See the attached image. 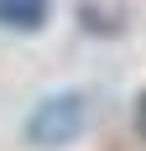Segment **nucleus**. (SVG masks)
<instances>
[{
	"mask_svg": "<svg viewBox=\"0 0 146 151\" xmlns=\"http://www.w3.org/2000/svg\"><path fill=\"white\" fill-rule=\"evenodd\" d=\"M136 136L146 141V94H141V99H136Z\"/></svg>",
	"mask_w": 146,
	"mask_h": 151,
	"instance_id": "7ed1b4c3",
	"label": "nucleus"
},
{
	"mask_svg": "<svg viewBox=\"0 0 146 151\" xmlns=\"http://www.w3.org/2000/svg\"><path fill=\"white\" fill-rule=\"evenodd\" d=\"M52 0H0V26L11 31H42Z\"/></svg>",
	"mask_w": 146,
	"mask_h": 151,
	"instance_id": "f03ea898",
	"label": "nucleus"
},
{
	"mask_svg": "<svg viewBox=\"0 0 146 151\" xmlns=\"http://www.w3.org/2000/svg\"><path fill=\"white\" fill-rule=\"evenodd\" d=\"M84 125H89V99L78 89H63V94H47L26 115V141L42 151H63L68 141H78Z\"/></svg>",
	"mask_w": 146,
	"mask_h": 151,
	"instance_id": "f257e3e1",
	"label": "nucleus"
}]
</instances>
